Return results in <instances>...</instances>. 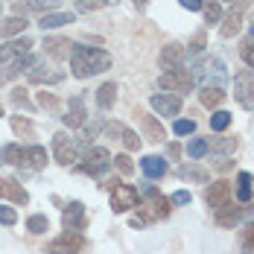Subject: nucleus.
<instances>
[{
	"label": "nucleus",
	"instance_id": "nucleus-37",
	"mask_svg": "<svg viewBox=\"0 0 254 254\" xmlns=\"http://www.w3.org/2000/svg\"><path fill=\"white\" fill-rule=\"evenodd\" d=\"M240 243H243V249H246V252H254V222H249V225L243 228Z\"/></svg>",
	"mask_w": 254,
	"mask_h": 254
},
{
	"label": "nucleus",
	"instance_id": "nucleus-39",
	"mask_svg": "<svg viewBox=\"0 0 254 254\" xmlns=\"http://www.w3.org/2000/svg\"><path fill=\"white\" fill-rule=\"evenodd\" d=\"M240 53H243V62L249 64V70H254V41H252V38H246V41H243Z\"/></svg>",
	"mask_w": 254,
	"mask_h": 254
},
{
	"label": "nucleus",
	"instance_id": "nucleus-4",
	"mask_svg": "<svg viewBox=\"0 0 254 254\" xmlns=\"http://www.w3.org/2000/svg\"><path fill=\"white\" fill-rule=\"evenodd\" d=\"M108 170H111V155H108V149H102V146H91L85 152V158H82V164H79V173L94 176V178H102Z\"/></svg>",
	"mask_w": 254,
	"mask_h": 254
},
{
	"label": "nucleus",
	"instance_id": "nucleus-13",
	"mask_svg": "<svg viewBox=\"0 0 254 254\" xmlns=\"http://www.w3.org/2000/svg\"><path fill=\"white\" fill-rule=\"evenodd\" d=\"M64 231L67 234L85 231V204L82 202H70L64 207Z\"/></svg>",
	"mask_w": 254,
	"mask_h": 254
},
{
	"label": "nucleus",
	"instance_id": "nucleus-38",
	"mask_svg": "<svg viewBox=\"0 0 254 254\" xmlns=\"http://www.w3.org/2000/svg\"><path fill=\"white\" fill-rule=\"evenodd\" d=\"M123 131H126L123 123H105V126H102V134H105V137H111V140H120V137H123Z\"/></svg>",
	"mask_w": 254,
	"mask_h": 254
},
{
	"label": "nucleus",
	"instance_id": "nucleus-47",
	"mask_svg": "<svg viewBox=\"0 0 254 254\" xmlns=\"http://www.w3.org/2000/svg\"><path fill=\"white\" fill-rule=\"evenodd\" d=\"M190 50H193V53H202V50H204V32H196V35H193V41H190Z\"/></svg>",
	"mask_w": 254,
	"mask_h": 254
},
{
	"label": "nucleus",
	"instance_id": "nucleus-12",
	"mask_svg": "<svg viewBox=\"0 0 254 254\" xmlns=\"http://www.w3.org/2000/svg\"><path fill=\"white\" fill-rule=\"evenodd\" d=\"M246 216H252V207H231V204H225L222 210H216V225H222V228H237Z\"/></svg>",
	"mask_w": 254,
	"mask_h": 254
},
{
	"label": "nucleus",
	"instance_id": "nucleus-10",
	"mask_svg": "<svg viewBox=\"0 0 254 254\" xmlns=\"http://www.w3.org/2000/svg\"><path fill=\"white\" fill-rule=\"evenodd\" d=\"M149 105L161 117H176L178 111H181V97L178 94H155L152 100H149Z\"/></svg>",
	"mask_w": 254,
	"mask_h": 254
},
{
	"label": "nucleus",
	"instance_id": "nucleus-26",
	"mask_svg": "<svg viewBox=\"0 0 254 254\" xmlns=\"http://www.w3.org/2000/svg\"><path fill=\"white\" fill-rule=\"evenodd\" d=\"M237 137H210L207 140V149L210 152H219V155H234L237 152Z\"/></svg>",
	"mask_w": 254,
	"mask_h": 254
},
{
	"label": "nucleus",
	"instance_id": "nucleus-21",
	"mask_svg": "<svg viewBox=\"0 0 254 254\" xmlns=\"http://www.w3.org/2000/svg\"><path fill=\"white\" fill-rule=\"evenodd\" d=\"M73 41H67V38H50L47 35V41H44V50L50 53L53 59H70V53H73Z\"/></svg>",
	"mask_w": 254,
	"mask_h": 254
},
{
	"label": "nucleus",
	"instance_id": "nucleus-14",
	"mask_svg": "<svg viewBox=\"0 0 254 254\" xmlns=\"http://www.w3.org/2000/svg\"><path fill=\"white\" fill-rule=\"evenodd\" d=\"M62 120H64V126H70V128H82V126H85V123H88V108H85V100H82V97H73L70 105H67V114H64Z\"/></svg>",
	"mask_w": 254,
	"mask_h": 254
},
{
	"label": "nucleus",
	"instance_id": "nucleus-11",
	"mask_svg": "<svg viewBox=\"0 0 254 254\" xmlns=\"http://www.w3.org/2000/svg\"><path fill=\"white\" fill-rule=\"evenodd\" d=\"M0 199H9L12 204H29V193L15 178H0Z\"/></svg>",
	"mask_w": 254,
	"mask_h": 254
},
{
	"label": "nucleus",
	"instance_id": "nucleus-55",
	"mask_svg": "<svg viewBox=\"0 0 254 254\" xmlns=\"http://www.w3.org/2000/svg\"><path fill=\"white\" fill-rule=\"evenodd\" d=\"M252 24H254V21H252Z\"/></svg>",
	"mask_w": 254,
	"mask_h": 254
},
{
	"label": "nucleus",
	"instance_id": "nucleus-42",
	"mask_svg": "<svg viewBox=\"0 0 254 254\" xmlns=\"http://www.w3.org/2000/svg\"><path fill=\"white\" fill-rule=\"evenodd\" d=\"M120 140H123V146H126V149H131V152H134V149H140V137H137L131 128H126V131H123V137H120Z\"/></svg>",
	"mask_w": 254,
	"mask_h": 254
},
{
	"label": "nucleus",
	"instance_id": "nucleus-30",
	"mask_svg": "<svg viewBox=\"0 0 254 254\" xmlns=\"http://www.w3.org/2000/svg\"><path fill=\"white\" fill-rule=\"evenodd\" d=\"M26 164L32 170H44L47 167V149L44 146H26Z\"/></svg>",
	"mask_w": 254,
	"mask_h": 254
},
{
	"label": "nucleus",
	"instance_id": "nucleus-27",
	"mask_svg": "<svg viewBox=\"0 0 254 254\" xmlns=\"http://www.w3.org/2000/svg\"><path fill=\"white\" fill-rule=\"evenodd\" d=\"M199 100H202L204 108H219V105L225 102V91H222V88H202Z\"/></svg>",
	"mask_w": 254,
	"mask_h": 254
},
{
	"label": "nucleus",
	"instance_id": "nucleus-6",
	"mask_svg": "<svg viewBox=\"0 0 254 254\" xmlns=\"http://www.w3.org/2000/svg\"><path fill=\"white\" fill-rule=\"evenodd\" d=\"M234 100L243 108H254V70H240L234 76Z\"/></svg>",
	"mask_w": 254,
	"mask_h": 254
},
{
	"label": "nucleus",
	"instance_id": "nucleus-3",
	"mask_svg": "<svg viewBox=\"0 0 254 254\" xmlns=\"http://www.w3.org/2000/svg\"><path fill=\"white\" fill-rule=\"evenodd\" d=\"M158 88L164 91V94H190L193 91V76H190V70L187 67H173V70H164L161 76H158Z\"/></svg>",
	"mask_w": 254,
	"mask_h": 254
},
{
	"label": "nucleus",
	"instance_id": "nucleus-50",
	"mask_svg": "<svg viewBox=\"0 0 254 254\" xmlns=\"http://www.w3.org/2000/svg\"><path fill=\"white\" fill-rule=\"evenodd\" d=\"M134 6H137V9H140V12H143V9H146V6H149V0H134Z\"/></svg>",
	"mask_w": 254,
	"mask_h": 254
},
{
	"label": "nucleus",
	"instance_id": "nucleus-43",
	"mask_svg": "<svg viewBox=\"0 0 254 254\" xmlns=\"http://www.w3.org/2000/svg\"><path fill=\"white\" fill-rule=\"evenodd\" d=\"M105 3H111V0H76V6L82 12H94V9H102Z\"/></svg>",
	"mask_w": 254,
	"mask_h": 254
},
{
	"label": "nucleus",
	"instance_id": "nucleus-2",
	"mask_svg": "<svg viewBox=\"0 0 254 254\" xmlns=\"http://www.w3.org/2000/svg\"><path fill=\"white\" fill-rule=\"evenodd\" d=\"M190 76H193V85L202 82V88H222V82L228 79V70L219 59H202Z\"/></svg>",
	"mask_w": 254,
	"mask_h": 254
},
{
	"label": "nucleus",
	"instance_id": "nucleus-32",
	"mask_svg": "<svg viewBox=\"0 0 254 254\" xmlns=\"http://www.w3.org/2000/svg\"><path fill=\"white\" fill-rule=\"evenodd\" d=\"M12 131H15L18 137H35V126H32V120H26V117H12Z\"/></svg>",
	"mask_w": 254,
	"mask_h": 254
},
{
	"label": "nucleus",
	"instance_id": "nucleus-1",
	"mask_svg": "<svg viewBox=\"0 0 254 254\" xmlns=\"http://www.w3.org/2000/svg\"><path fill=\"white\" fill-rule=\"evenodd\" d=\"M111 67V56L100 47H91V44H76L70 53V70L76 79H88L94 73H105Z\"/></svg>",
	"mask_w": 254,
	"mask_h": 254
},
{
	"label": "nucleus",
	"instance_id": "nucleus-44",
	"mask_svg": "<svg viewBox=\"0 0 254 254\" xmlns=\"http://www.w3.org/2000/svg\"><path fill=\"white\" fill-rule=\"evenodd\" d=\"M170 202H173V204H190V202H193V196H190L187 190H176V193L170 196Z\"/></svg>",
	"mask_w": 254,
	"mask_h": 254
},
{
	"label": "nucleus",
	"instance_id": "nucleus-15",
	"mask_svg": "<svg viewBox=\"0 0 254 254\" xmlns=\"http://www.w3.org/2000/svg\"><path fill=\"white\" fill-rule=\"evenodd\" d=\"M184 59H187V50L181 47V44H167L161 56H158V62H161V67H167V70H173V67H184Z\"/></svg>",
	"mask_w": 254,
	"mask_h": 254
},
{
	"label": "nucleus",
	"instance_id": "nucleus-19",
	"mask_svg": "<svg viewBox=\"0 0 254 254\" xmlns=\"http://www.w3.org/2000/svg\"><path fill=\"white\" fill-rule=\"evenodd\" d=\"M240 29H243V12L240 9H231L228 15H222V21H219V35L222 38H234Z\"/></svg>",
	"mask_w": 254,
	"mask_h": 254
},
{
	"label": "nucleus",
	"instance_id": "nucleus-17",
	"mask_svg": "<svg viewBox=\"0 0 254 254\" xmlns=\"http://www.w3.org/2000/svg\"><path fill=\"white\" fill-rule=\"evenodd\" d=\"M64 79V70H59V67H32L29 70V82L32 85H59Z\"/></svg>",
	"mask_w": 254,
	"mask_h": 254
},
{
	"label": "nucleus",
	"instance_id": "nucleus-41",
	"mask_svg": "<svg viewBox=\"0 0 254 254\" xmlns=\"http://www.w3.org/2000/svg\"><path fill=\"white\" fill-rule=\"evenodd\" d=\"M178 137H184V134H193L196 131V120H176V126H173Z\"/></svg>",
	"mask_w": 254,
	"mask_h": 254
},
{
	"label": "nucleus",
	"instance_id": "nucleus-49",
	"mask_svg": "<svg viewBox=\"0 0 254 254\" xmlns=\"http://www.w3.org/2000/svg\"><path fill=\"white\" fill-rule=\"evenodd\" d=\"M167 155H170V158H178V155H181V146H178V143H170Z\"/></svg>",
	"mask_w": 254,
	"mask_h": 254
},
{
	"label": "nucleus",
	"instance_id": "nucleus-9",
	"mask_svg": "<svg viewBox=\"0 0 254 254\" xmlns=\"http://www.w3.org/2000/svg\"><path fill=\"white\" fill-rule=\"evenodd\" d=\"M82 246H85L82 234H64V237L53 240L50 246H47V254H79Z\"/></svg>",
	"mask_w": 254,
	"mask_h": 254
},
{
	"label": "nucleus",
	"instance_id": "nucleus-36",
	"mask_svg": "<svg viewBox=\"0 0 254 254\" xmlns=\"http://www.w3.org/2000/svg\"><path fill=\"white\" fill-rule=\"evenodd\" d=\"M111 167H117L123 176H131V173H134V164H131L128 155H117V158H111Z\"/></svg>",
	"mask_w": 254,
	"mask_h": 254
},
{
	"label": "nucleus",
	"instance_id": "nucleus-29",
	"mask_svg": "<svg viewBox=\"0 0 254 254\" xmlns=\"http://www.w3.org/2000/svg\"><path fill=\"white\" fill-rule=\"evenodd\" d=\"M26 24H29V21H24L21 15L9 18L6 24L0 26V38H12V35H21V32H26Z\"/></svg>",
	"mask_w": 254,
	"mask_h": 254
},
{
	"label": "nucleus",
	"instance_id": "nucleus-23",
	"mask_svg": "<svg viewBox=\"0 0 254 254\" xmlns=\"http://www.w3.org/2000/svg\"><path fill=\"white\" fill-rule=\"evenodd\" d=\"M76 18L70 15V12H47L41 21H38V26L47 32V29H59V26H64V24H73Z\"/></svg>",
	"mask_w": 254,
	"mask_h": 254
},
{
	"label": "nucleus",
	"instance_id": "nucleus-53",
	"mask_svg": "<svg viewBox=\"0 0 254 254\" xmlns=\"http://www.w3.org/2000/svg\"><path fill=\"white\" fill-rule=\"evenodd\" d=\"M0 12H3V3H0Z\"/></svg>",
	"mask_w": 254,
	"mask_h": 254
},
{
	"label": "nucleus",
	"instance_id": "nucleus-24",
	"mask_svg": "<svg viewBox=\"0 0 254 254\" xmlns=\"http://www.w3.org/2000/svg\"><path fill=\"white\" fill-rule=\"evenodd\" d=\"M178 176L187 178V181H196V184H207V181H210V170H204L199 164H184V167L178 170Z\"/></svg>",
	"mask_w": 254,
	"mask_h": 254
},
{
	"label": "nucleus",
	"instance_id": "nucleus-7",
	"mask_svg": "<svg viewBox=\"0 0 254 254\" xmlns=\"http://www.w3.org/2000/svg\"><path fill=\"white\" fill-rule=\"evenodd\" d=\"M53 149H56V161H59L62 167H70V164H76V161H79V146H76V140H70L64 131L53 134Z\"/></svg>",
	"mask_w": 254,
	"mask_h": 254
},
{
	"label": "nucleus",
	"instance_id": "nucleus-35",
	"mask_svg": "<svg viewBox=\"0 0 254 254\" xmlns=\"http://www.w3.org/2000/svg\"><path fill=\"white\" fill-rule=\"evenodd\" d=\"M231 126V114L228 111H216V114H210V128L213 131H225Z\"/></svg>",
	"mask_w": 254,
	"mask_h": 254
},
{
	"label": "nucleus",
	"instance_id": "nucleus-45",
	"mask_svg": "<svg viewBox=\"0 0 254 254\" xmlns=\"http://www.w3.org/2000/svg\"><path fill=\"white\" fill-rule=\"evenodd\" d=\"M38 102H41L44 108H56V105H59V100H56L53 94H47V91H38Z\"/></svg>",
	"mask_w": 254,
	"mask_h": 254
},
{
	"label": "nucleus",
	"instance_id": "nucleus-18",
	"mask_svg": "<svg viewBox=\"0 0 254 254\" xmlns=\"http://www.w3.org/2000/svg\"><path fill=\"white\" fill-rule=\"evenodd\" d=\"M143 196H146V199H149V204L155 207V216H161V219H167V216H170V199H164L158 187H152V184H143Z\"/></svg>",
	"mask_w": 254,
	"mask_h": 254
},
{
	"label": "nucleus",
	"instance_id": "nucleus-16",
	"mask_svg": "<svg viewBox=\"0 0 254 254\" xmlns=\"http://www.w3.org/2000/svg\"><path fill=\"white\" fill-rule=\"evenodd\" d=\"M137 120H140V128H143V134L155 140V143H161L164 137H167V131H164V123L152 117V114H143V111H137Z\"/></svg>",
	"mask_w": 254,
	"mask_h": 254
},
{
	"label": "nucleus",
	"instance_id": "nucleus-25",
	"mask_svg": "<svg viewBox=\"0 0 254 254\" xmlns=\"http://www.w3.org/2000/svg\"><path fill=\"white\" fill-rule=\"evenodd\" d=\"M114 102H117V82H105L97 91V105L102 111H108V108H114Z\"/></svg>",
	"mask_w": 254,
	"mask_h": 254
},
{
	"label": "nucleus",
	"instance_id": "nucleus-33",
	"mask_svg": "<svg viewBox=\"0 0 254 254\" xmlns=\"http://www.w3.org/2000/svg\"><path fill=\"white\" fill-rule=\"evenodd\" d=\"M207 152H210V149H207V137H193V140L187 143V155H190L193 161H199V158H204Z\"/></svg>",
	"mask_w": 254,
	"mask_h": 254
},
{
	"label": "nucleus",
	"instance_id": "nucleus-54",
	"mask_svg": "<svg viewBox=\"0 0 254 254\" xmlns=\"http://www.w3.org/2000/svg\"><path fill=\"white\" fill-rule=\"evenodd\" d=\"M225 3H234V0H225Z\"/></svg>",
	"mask_w": 254,
	"mask_h": 254
},
{
	"label": "nucleus",
	"instance_id": "nucleus-28",
	"mask_svg": "<svg viewBox=\"0 0 254 254\" xmlns=\"http://www.w3.org/2000/svg\"><path fill=\"white\" fill-rule=\"evenodd\" d=\"M252 173H240V176H237V199H240V202L243 204H249L252 202Z\"/></svg>",
	"mask_w": 254,
	"mask_h": 254
},
{
	"label": "nucleus",
	"instance_id": "nucleus-31",
	"mask_svg": "<svg viewBox=\"0 0 254 254\" xmlns=\"http://www.w3.org/2000/svg\"><path fill=\"white\" fill-rule=\"evenodd\" d=\"M26 231H29V234H47V231H50V219H47L44 213H32V216L26 219Z\"/></svg>",
	"mask_w": 254,
	"mask_h": 254
},
{
	"label": "nucleus",
	"instance_id": "nucleus-5",
	"mask_svg": "<svg viewBox=\"0 0 254 254\" xmlns=\"http://www.w3.org/2000/svg\"><path fill=\"white\" fill-rule=\"evenodd\" d=\"M137 202H140L137 187L123 184V181H114V190H111V210L114 213H126L131 207H137Z\"/></svg>",
	"mask_w": 254,
	"mask_h": 254
},
{
	"label": "nucleus",
	"instance_id": "nucleus-22",
	"mask_svg": "<svg viewBox=\"0 0 254 254\" xmlns=\"http://www.w3.org/2000/svg\"><path fill=\"white\" fill-rule=\"evenodd\" d=\"M140 170L146 178H161L167 173V161L161 155H146V158H140Z\"/></svg>",
	"mask_w": 254,
	"mask_h": 254
},
{
	"label": "nucleus",
	"instance_id": "nucleus-8",
	"mask_svg": "<svg viewBox=\"0 0 254 254\" xmlns=\"http://www.w3.org/2000/svg\"><path fill=\"white\" fill-rule=\"evenodd\" d=\"M204 202H207L210 210H222V207L231 202V184L225 181V178L207 184V187H204Z\"/></svg>",
	"mask_w": 254,
	"mask_h": 254
},
{
	"label": "nucleus",
	"instance_id": "nucleus-46",
	"mask_svg": "<svg viewBox=\"0 0 254 254\" xmlns=\"http://www.w3.org/2000/svg\"><path fill=\"white\" fill-rule=\"evenodd\" d=\"M187 12H202V6H204V0H178Z\"/></svg>",
	"mask_w": 254,
	"mask_h": 254
},
{
	"label": "nucleus",
	"instance_id": "nucleus-34",
	"mask_svg": "<svg viewBox=\"0 0 254 254\" xmlns=\"http://www.w3.org/2000/svg\"><path fill=\"white\" fill-rule=\"evenodd\" d=\"M202 12H204V21H207V24H219V21H222V6H219V0L204 3Z\"/></svg>",
	"mask_w": 254,
	"mask_h": 254
},
{
	"label": "nucleus",
	"instance_id": "nucleus-51",
	"mask_svg": "<svg viewBox=\"0 0 254 254\" xmlns=\"http://www.w3.org/2000/svg\"><path fill=\"white\" fill-rule=\"evenodd\" d=\"M246 38H252V41H254V26H252V32H249V35H246Z\"/></svg>",
	"mask_w": 254,
	"mask_h": 254
},
{
	"label": "nucleus",
	"instance_id": "nucleus-48",
	"mask_svg": "<svg viewBox=\"0 0 254 254\" xmlns=\"http://www.w3.org/2000/svg\"><path fill=\"white\" fill-rule=\"evenodd\" d=\"M12 100H15V105H24L26 111H32V105L26 102V97H24V94H21V91H12Z\"/></svg>",
	"mask_w": 254,
	"mask_h": 254
},
{
	"label": "nucleus",
	"instance_id": "nucleus-52",
	"mask_svg": "<svg viewBox=\"0 0 254 254\" xmlns=\"http://www.w3.org/2000/svg\"><path fill=\"white\" fill-rule=\"evenodd\" d=\"M0 117H3V105H0Z\"/></svg>",
	"mask_w": 254,
	"mask_h": 254
},
{
	"label": "nucleus",
	"instance_id": "nucleus-40",
	"mask_svg": "<svg viewBox=\"0 0 254 254\" xmlns=\"http://www.w3.org/2000/svg\"><path fill=\"white\" fill-rule=\"evenodd\" d=\"M18 222V213H15V207H6V204H0V225H15Z\"/></svg>",
	"mask_w": 254,
	"mask_h": 254
},
{
	"label": "nucleus",
	"instance_id": "nucleus-20",
	"mask_svg": "<svg viewBox=\"0 0 254 254\" xmlns=\"http://www.w3.org/2000/svg\"><path fill=\"white\" fill-rule=\"evenodd\" d=\"M0 161L3 164H12V167H24L26 164V146L24 143H6L0 149Z\"/></svg>",
	"mask_w": 254,
	"mask_h": 254
}]
</instances>
